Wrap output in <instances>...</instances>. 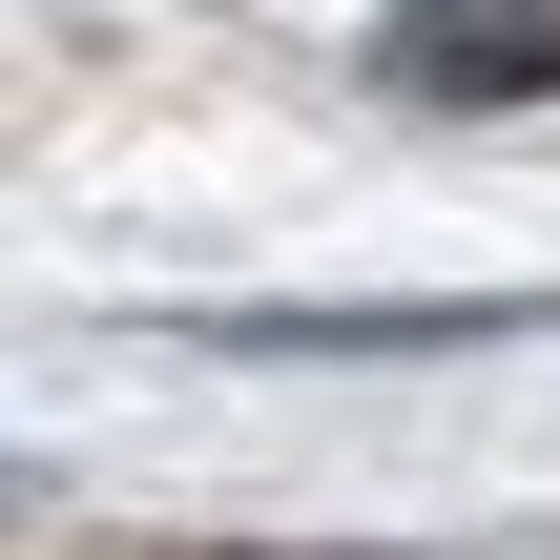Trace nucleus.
I'll return each instance as SVG.
<instances>
[{"instance_id":"1","label":"nucleus","mask_w":560,"mask_h":560,"mask_svg":"<svg viewBox=\"0 0 560 560\" xmlns=\"http://www.w3.org/2000/svg\"><path fill=\"white\" fill-rule=\"evenodd\" d=\"M374 83H416V104H540L560 83V0H416L374 42Z\"/></svg>"}]
</instances>
